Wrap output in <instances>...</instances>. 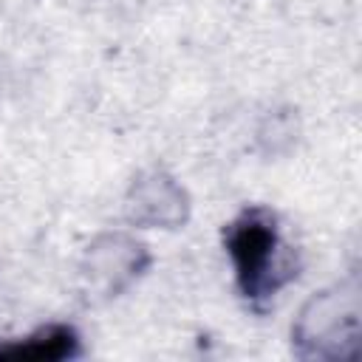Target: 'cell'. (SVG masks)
I'll return each mask as SVG.
<instances>
[{
    "label": "cell",
    "instance_id": "obj_2",
    "mask_svg": "<svg viewBox=\"0 0 362 362\" xmlns=\"http://www.w3.org/2000/svg\"><path fill=\"white\" fill-rule=\"evenodd\" d=\"M79 354V337L68 325H48L28 339L0 345V359H23V362H59Z\"/></svg>",
    "mask_w": 362,
    "mask_h": 362
},
{
    "label": "cell",
    "instance_id": "obj_1",
    "mask_svg": "<svg viewBox=\"0 0 362 362\" xmlns=\"http://www.w3.org/2000/svg\"><path fill=\"white\" fill-rule=\"evenodd\" d=\"M226 252L235 263V277L246 300L263 303L297 272L294 255L283 249L277 221L269 209L252 206L226 226Z\"/></svg>",
    "mask_w": 362,
    "mask_h": 362
}]
</instances>
